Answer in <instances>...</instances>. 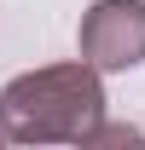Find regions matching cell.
<instances>
[{"label":"cell","instance_id":"7a4b0ae2","mask_svg":"<svg viewBox=\"0 0 145 150\" xmlns=\"http://www.w3.org/2000/svg\"><path fill=\"white\" fill-rule=\"evenodd\" d=\"M75 46L81 64H93L99 75L145 64V0H93L81 12Z\"/></svg>","mask_w":145,"mask_h":150},{"label":"cell","instance_id":"6da1fadb","mask_svg":"<svg viewBox=\"0 0 145 150\" xmlns=\"http://www.w3.org/2000/svg\"><path fill=\"white\" fill-rule=\"evenodd\" d=\"M105 121V87L93 64H47L0 87V139L12 144H87Z\"/></svg>","mask_w":145,"mask_h":150}]
</instances>
